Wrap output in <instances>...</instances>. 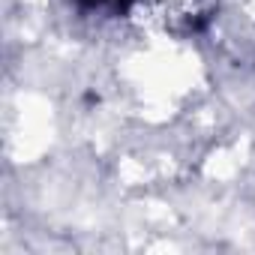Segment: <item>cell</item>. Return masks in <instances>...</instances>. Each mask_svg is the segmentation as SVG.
Returning a JSON list of instances; mask_svg holds the SVG:
<instances>
[{"mask_svg":"<svg viewBox=\"0 0 255 255\" xmlns=\"http://www.w3.org/2000/svg\"><path fill=\"white\" fill-rule=\"evenodd\" d=\"M153 15L174 33H195L210 18V0H147Z\"/></svg>","mask_w":255,"mask_h":255,"instance_id":"obj_1","label":"cell"},{"mask_svg":"<svg viewBox=\"0 0 255 255\" xmlns=\"http://www.w3.org/2000/svg\"><path fill=\"white\" fill-rule=\"evenodd\" d=\"M69 3L87 15H129L144 0H69Z\"/></svg>","mask_w":255,"mask_h":255,"instance_id":"obj_2","label":"cell"}]
</instances>
